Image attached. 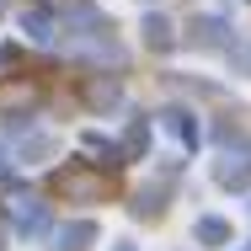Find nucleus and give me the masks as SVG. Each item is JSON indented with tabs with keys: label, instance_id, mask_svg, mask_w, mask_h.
<instances>
[{
	"label": "nucleus",
	"instance_id": "f257e3e1",
	"mask_svg": "<svg viewBox=\"0 0 251 251\" xmlns=\"http://www.w3.org/2000/svg\"><path fill=\"white\" fill-rule=\"evenodd\" d=\"M198 235H203V241H225L230 230H225V219H203V225H198Z\"/></svg>",
	"mask_w": 251,
	"mask_h": 251
}]
</instances>
